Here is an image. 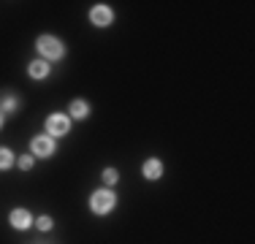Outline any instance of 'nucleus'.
<instances>
[{
    "label": "nucleus",
    "mask_w": 255,
    "mask_h": 244,
    "mask_svg": "<svg viewBox=\"0 0 255 244\" xmlns=\"http://www.w3.org/2000/svg\"><path fill=\"white\" fill-rule=\"evenodd\" d=\"M117 206V195H114L112 190H95L93 198H90V209L95 212V215H109V212Z\"/></svg>",
    "instance_id": "nucleus-1"
},
{
    "label": "nucleus",
    "mask_w": 255,
    "mask_h": 244,
    "mask_svg": "<svg viewBox=\"0 0 255 244\" xmlns=\"http://www.w3.org/2000/svg\"><path fill=\"white\" fill-rule=\"evenodd\" d=\"M68 133H71V117L68 114H63V112L49 114V120H46V136L63 138V136H68Z\"/></svg>",
    "instance_id": "nucleus-2"
},
{
    "label": "nucleus",
    "mask_w": 255,
    "mask_h": 244,
    "mask_svg": "<svg viewBox=\"0 0 255 244\" xmlns=\"http://www.w3.org/2000/svg\"><path fill=\"white\" fill-rule=\"evenodd\" d=\"M35 46H38L41 57H46V60H60L65 54V46L60 44V38H54V35H41V38L35 41Z\"/></svg>",
    "instance_id": "nucleus-3"
},
{
    "label": "nucleus",
    "mask_w": 255,
    "mask_h": 244,
    "mask_svg": "<svg viewBox=\"0 0 255 244\" xmlns=\"http://www.w3.org/2000/svg\"><path fill=\"white\" fill-rule=\"evenodd\" d=\"M90 22H93L95 27H109V24L114 22V11L109 8V5L98 3V5H93V11H90Z\"/></svg>",
    "instance_id": "nucleus-4"
},
{
    "label": "nucleus",
    "mask_w": 255,
    "mask_h": 244,
    "mask_svg": "<svg viewBox=\"0 0 255 244\" xmlns=\"http://www.w3.org/2000/svg\"><path fill=\"white\" fill-rule=\"evenodd\" d=\"M30 149H33L35 157H52L54 155V138L52 136H35Z\"/></svg>",
    "instance_id": "nucleus-5"
},
{
    "label": "nucleus",
    "mask_w": 255,
    "mask_h": 244,
    "mask_svg": "<svg viewBox=\"0 0 255 244\" xmlns=\"http://www.w3.org/2000/svg\"><path fill=\"white\" fill-rule=\"evenodd\" d=\"M8 223H11V228H16V231H27L30 225H33V215H30L27 209H14L8 215Z\"/></svg>",
    "instance_id": "nucleus-6"
},
{
    "label": "nucleus",
    "mask_w": 255,
    "mask_h": 244,
    "mask_svg": "<svg viewBox=\"0 0 255 244\" xmlns=\"http://www.w3.org/2000/svg\"><path fill=\"white\" fill-rule=\"evenodd\" d=\"M16 109H19V98L14 93H0V114H3V117L14 114Z\"/></svg>",
    "instance_id": "nucleus-7"
},
{
    "label": "nucleus",
    "mask_w": 255,
    "mask_h": 244,
    "mask_svg": "<svg viewBox=\"0 0 255 244\" xmlns=\"http://www.w3.org/2000/svg\"><path fill=\"white\" fill-rule=\"evenodd\" d=\"M144 176H147L149 182L160 179V176H163V163L157 160V157H149V160L144 163Z\"/></svg>",
    "instance_id": "nucleus-8"
},
{
    "label": "nucleus",
    "mask_w": 255,
    "mask_h": 244,
    "mask_svg": "<svg viewBox=\"0 0 255 244\" xmlns=\"http://www.w3.org/2000/svg\"><path fill=\"white\" fill-rule=\"evenodd\" d=\"M49 63L46 60H35V63H30V68H27V73H30V79H46L49 76Z\"/></svg>",
    "instance_id": "nucleus-9"
},
{
    "label": "nucleus",
    "mask_w": 255,
    "mask_h": 244,
    "mask_svg": "<svg viewBox=\"0 0 255 244\" xmlns=\"http://www.w3.org/2000/svg\"><path fill=\"white\" fill-rule=\"evenodd\" d=\"M68 114H71L74 120H87V117H90V103H87V101H79V98H76V101L71 103Z\"/></svg>",
    "instance_id": "nucleus-10"
},
{
    "label": "nucleus",
    "mask_w": 255,
    "mask_h": 244,
    "mask_svg": "<svg viewBox=\"0 0 255 244\" xmlns=\"http://www.w3.org/2000/svg\"><path fill=\"white\" fill-rule=\"evenodd\" d=\"M11 166H14V152L5 149V146H0V171H5Z\"/></svg>",
    "instance_id": "nucleus-11"
},
{
    "label": "nucleus",
    "mask_w": 255,
    "mask_h": 244,
    "mask_svg": "<svg viewBox=\"0 0 255 244\" xmlns=\"http://www.w3.org/2000/svg\"><path fill=\"white\" fill-rule=\"evenodd\" d=\"M103 182H106L109 187H112V185H117V182H120L117 168H106V171H103Z\"/></svg>",
    "instance_id": "nucleus-12"
},
{
    "label": "nucleus",
    "mask_w": 255,
    "mask_h": 244,
    "mask_svg": "<svg viewBox=\"0 0 255 244\" xmlns=\"http://www.w3.org/2000/svg\"><path fill=\"white\" fill-rule=\"evenodd\" d=\"M35 225H38L41 231H52V228H54V220H52L49 215H41L38 220H35Z\"/></svg>",
    "instance_id": "nucleus-13"
},
{
    "label": "nucleus",
    "mask_w": 255,
    "mask_h": 244,
    "mask_svg": "<svg viewBox=\"0 0 255 244\" xmlns=\"http://www.w3.org/2000/svg\"><path fill=\"white\" fill-rule=\"evenodd\" d=\"M19 168H22V171H30V168H33V155H22V157H19Z\"/></svg>",
    "instance_id": "nucleus-14"
},
{
    "label": "nucleus",
    "mask_w": 255,
    "mask_h": 244,
    "mask_svg": "<svg viewBox=\"0 0 255 244\" xmlns=\"http://www.w3.org/2000/svg\"><path fill=\"white\" fill-rule=\"evenodd\" d=\"M3 122H5V117H3V114H0V127H3Z\"/></svg>",
    "instance_id": "nucleus-15"
}]
</instances>
